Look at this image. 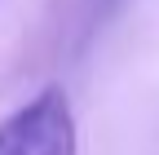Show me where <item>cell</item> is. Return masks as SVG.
<instances>
[{
  "label": "cell",
  "mask_w": 159,
  "mask_h": 155,
  "mask_svg": "<svg viewBox=\"0 0 159 155\" xmlns=\"http://www.w3.org/2000/svg\"><path fill=\"white\" fill-rule=\"evenodd\" d=\"M0 155H80L75 111L62 84L35 89L27 102L0 115Z\"/></svg>",
  "instance_id": "cell-1"
}]
</instances>
